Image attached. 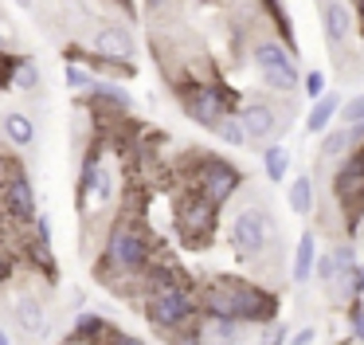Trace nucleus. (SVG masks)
Masks as SVG:
<instances>
[{
    "mask_svg": "<svg viewBox=\"0 0 364 345\" xmlns=\"http://www.w3.org/2000/svg\"><path fill=\"white\" fill-rule=\"evenodd\" d=\"M235 298V314H239V326L243 321H278V298L274 290H262L259 282H247V279H223Z\"/></svg>",
    "mask_w": 364,
    "mask_h": 345,
    "instance_id": "8",
    "label": "nucleus"
},
{
    "mask_svg": "<svg viewBox=\"0 0 364 345\" xmlns=\"http://www.w3.org/2000/svg\"><path fill=\"white\" fill-rule=\"evenodd\" d=\"M262 172H267L270 185H282L286 172H290V149L286 145H267L262 149Z\"/></svg>",
    "mask_w": 364,
    "mask_h": 345,
    "instance_id": "18",
    "label": "nucleus"
},
{
    "mask_svg": "<svg viewBox=\"0 0 364 345\" xmlns=\"http://www.w3.org/2000/svg\"><path fill=\"white\" fill-rule=\"evenodd\" d=\"M12 86H20V94H40L43 75H40V67H36V59H20L16 63V78H12Z\"/></svg>",
    "mask_w": 364,
    "mask_h": 345,
    "instance_id": "21",
    "label": "nucleus"
},
{
    "mask_svg": "<svg viewBox=\"0 0 364 345\" xmlns=\"http://www.w3.org/2000/svg\"><path fill=\"white\" fill-rule=\"evenodd\" d=\"M145 314H149V321L157 329H165V334H184V329H192V321H196L200 302L192 298L188 287H173V290H161V294L145 298Z\"/></svg>",
    "mask_w": 364,
    "mask_h": 345,
    "instance_id": "3",
    "label": "nucleus"
},
{
    "mask_svg": "<svg viewBox=\"0 0 364 345\" xmlns=\"http://www.w3.org/2000/svg\"><path fill=\"white\" fill-rule=\"evenodd\" d=\"M317 232L314 227H306V232H301V240H298V247H294V259H290V279L298 282H309L314 279V271H317Z\"/></svg>",
    "mask_w": 364,
    "mask_h": 345,
    "instance_id": "13",
    "label": "nucleus"
},
{
    "mask_svg": "<svg viewBox=\"0 0 364 345\" xmlns=\"http://www.w3.org/2000/svg\"><path fill=\"white\" fill-rule=\"evenodd\" d=\"M341 122L345 125H364V94H356V98H348L345 106H341Z\"/></svg>",
    "mask_w": 364,
    "mask_h": 345,
    "instance_id": "26",
    "label": "nucleus"
},
{
    "mask_svg": "<svg viewBox=\"0 0 364 345\" xmlns=\"http://www.w3.org/2000/svg\"><path fill=\"white\" fill-rule=\"evenodd\" d=\"M286 204H290V212L301 216V220L314 212V177H309V172H301V177L290 180V188H286Z\"/></svg>",
    "mask_w": 364,
    "mask_h": 345,
    "instance_id": "17",
    "label": "nucleus"
},
{
    "mask_svg": "<svg viewBox=\"0 0 364 345\" xmlns=\"http://www.w3.org/2000/svg\"><path fill=\"white\" fill-rule=\"evenodd\" d=\"M0 133H4V141L12 149L36 145V122H32V114H20V110H9V114L0 118Z\"/></svg>",
    "mask_w": 364,
    "mask_h": 345,
    "instance_id": "14",
    "label": "nucleus"
},
{
    "mask_svg": "<svg viewBox=\"0 0 364 345\" xmlns=\"http://www.w3.org/2000/svg\"><path fill=\"white\" fill-rule=\"evenodd\" d=\"M356 235H360V243H364V224H360V227H356Z\"/></svg>",
    "mask_w": 364,
    "mask_h": 345,
    "instance_id": "38",
    "label": "nucleus"
},
{
    "mask_svg": "<svg viewBox=\"0 0 364 345\" xmlns=\"http://www.w3.org/2000/svg\"><path fill=\"white\" fill-rule=\"evenodd\" d=\"M110 345H145L141 337H134V334H122V329H114V341Z\"/></svg>",
    "mask_w": 364,
    "mask_h": 345,
    "instance_id": "34",
    "label": "nucleus"
},
{
    "mask_svg": "<svg viewBox=\"0 0 364 345\" xmlns=\"http://www.w3.org/2000/svg\"><path fill=\"white\" fill-rule=\"evenodd\" d=\"M215 212H220V204H212L200 188H188V192L176 200V232H181V240H188V243L212 240Z\"/></svg>",
    "mask_w": 364,
    "mask_h": 345,
    "instance_id": "6",
    "label": "nucleus"
},
{
    "mask_svg": "<svg viewBox=\"0 0 364 345\" xmlns=\"http://www.w3.org/2000/svg\"><path fill=\"white\" fill-rule=\"evenodd\" d=\"M12 274H16V259L0 247V287H4V282H12Z\"/></svg>",
    "mask_w": 364,
    "mask_h": 345,
    "instance_id": "30",
    "label": "nucleus"
},
{
    "mask_svg": "<svg viewBox=\"0 0 364 345\" xmlns=\"http://www.w3.org/2000/svg\"><path fill=\"white\" fill-rule=\"evenodd\" d=\"M90 98H95L98 106H106L110 114H126L129 110V94H126V86H118V83H98V91L90 94Z\"/></svg>",
    "mask_w": 364,
    "mask_h": 345,
    "instance_id": "19",
    "label": "nucleus"
},
{
    "mask_svg": "<svg viewBox=\"0 0 364 345\" xmlns=\"http://www.w3.org/2000/svg\"><path fill=\"white\" fill-rule=\"evenodd\" d=\"M356 279H360V290H364V263L356 267Z\"/></svg>",
    "mask_w": 364,
    "mask_h": 345,
    "instance_id": "35",
    "label": "nucleus"
},
{
    "mask_svg": "<svg viewBox=\"0 0 364 345\" xmlns=\"http://www.w3.org/2000/svg\"><path fill=\"white\" fill-rule=\"evenodd\" d=\"M215 138L223 141V145H247V130H243V122H239V114H228L220 125H215Z\"/></svg>",
    "mask_w": 364,
    "mask_h": 345,
    "instance_id": "23",
    "label": "nucleus"
},
{
    "mask_svg": "<svg viewBox=\"0 0 364 345\" xmlns=\"http://www.w3.org/2000/svg\"><path fill=\"white\" fill-rule=\"evenodd\" d=\"M12 321H16V329L28 337H48V306L36 294H28V290L12 298Z\"/></svg>",
    "mask_w": 364,
    "mask_h": 345,
    "instance_id": "11",
    "label": "nucleus"
},
{
    "mask_svg": "<svg viewBox=\"0 0 364 345\" xmlns=\"http://www.w3.org/2000/svg\"><path fill=\"white\" fill-rule=\"evenodd\" d=\"M243 185V172L235 169V165H228L223 157H200L196 161V177H192V188H200V192L208 196L212 204H223L235 196V188Z\"/></svg>",
    "mask_w": 364,
    "mask_h": 345,
    "instance_id": "7",
    "label": "nucleus"
},
{
    "mask_svg": "<svg viewBox=\"0 0 364 345\" xmlns=\"http://www.w3.org/2000/svg\"><path fill=\"white\" fill-rule=\"evenodd\" d=\"M16 4H20V8H32V4H36V0H16Z\"/></svg>",
    "mask_w": 364,
    "mask_h": 345,
    "instance_id": "37",
    "label": "nucleus"
},
{
    "mask_svg": "<svg viewBox=\"0 0 364 345\" xmlns=\"http://www.w3.org/2000/svg\"><path fill=\"white\" fill-rule=\"evenodd\" d=\"M270 232H274V216H270L262 204H247V208H239L235 220H231V247H235L239 259L255 263V259H262V251H267Z\"/></svg>",
    "mask_w": 364,
    "mask_h": 345,
    "instance_id": "4",
    "label": "nucleus"
},
{
    "mask_svg": "<svg viewBox=\"0 0 364 345\" xmlns=\"http://www.w3.org/2000/svg\"><path fill=\"white\" fill-rule=\"evenodd\" d=\"M90 43H95L98 59H106V63H129L137 51L129 28H122V24H102V28H95L90 31Z\"/></svg>",
    "mask_w": 364,
    "mask_h": 345,
    "instance_id": "9",
    "label": "nucleus"
},
{
    "mask_svg": "<svg viewBox=\"0 0 364 345\" xmlns=\"http://www.w3.org/2000/svg\"><path fill=\"white\" fill-rule=\"evenodd\" d=\"M67 86H71V91H87V94L98 91L95 75H90V71H82L79 63H67Z\"/></svg>",
    "mask_w": 364,
    "mask_h": 345,
    "instance_id": "24",
    "label": "nucleus"
},
{
    "mask_svg": "<svg viewBox=\"0 0 364 345\" xmlns=\"http://www.w3.org/2000/svg\"><path fill=\"white\" fill-rule=\"evenodd\" d=\"M71 337H75V341H82V345H98L102 337H106V341H114V329L106 326L102 314L82 310V314H75V329H71Z\"/></svg>",
    "mask_w": 364,
    "mask_h": 345,
    "instance_id": "15",
    "label": "nucleus"
},
{
    "mask_svg": "<svg viewBox=\"0 0 364 345\" xmlns=\"http://www.w3.org/2000/svg\"><path fill=\"white\" fill-rule=\"evenodd\" d=\"M314 274H317V282H325V287L333 282V255H329V251L317 259V271H314Z\"/></svg>",
    "mask_w": 364,
    "mask_h": 345,
    "instance_id": "31",
    "label": "nucleus"
},
{
    "mask_svg": "<svg viewBox=\"0 0 364 345\" xmlns=\"http://www.w3.org/2000/svg\"><path fill=\"white\" fill-rule=\"evenodd\" d=\"M239 122H243V130H247V141H270L282 130V118H278V110L270 106V102H247V106L239 110Z\"/></svg>",
    "mask_w": 364,
    "mask_h": 345,
    "instance_id": "10",
    "label": "nucleus"
},
{
    "mask_svg": "<svg viewBox=\"0 0 364 345\" xmlns=\"http://www.w3.org/2000/svg\"><path fill=\"white\" fill-rule=\"evenodd\" d=\"M16 63L20 59H12V55L0 51V91H4V86H12V78H16Z\"/></svg>",
    "mask_w": 364,
    "mask_h": 345,
    "instance_id": "29",
    "label": "nucleus"
},
{
    "mask_svg": "<svg viewBox=\"0 0 364 345\" xmlns=\"http://www.w3.org/2000/svg\"><path fill=\"white\" fill-rule=\"evenodd\" d=\"M0 345H12V341H9V334H4V329H0Z\"/></svg>",
    "mask_w": 364,
    "mask_h": 345,
    "instance_id": "36",
    "label": "nucleus"
},
{
    "mask_svg": "<svg viewBox=\"0 0 364 345\" xmlns=\"http://www.w3.org/2000/svg\"><path fill=\"white\" fill-rule=\"evenodd\" d=\"M348 329H353V337L364 345V302H353V310H348Z\"/></svg>",
    "mask_w": 364,
    "mask_h": 345,
    "instance_id": "28",
    "label": "nucleus"
},
{
    "mask_svg": "<svg viewBox=\"0 0 364 345\" xmlns=\"http://www.w3.org/2000/svg\"><path fill=\"white\" fill-rule=\"evenodd\" d=\"M173 345H204V334H196V329H184V334H173Z\"/></svg>",
    "mask_w": 364,
    "mask_h": 345,
    "instance_id": "33",
    "label": "nucleus"
},
{
    "mask_svg": "<svg viewBox=\"0 0 364 345\" xmlns=\"http://www.w3.org/2000/svg\"><path fill=\"white\" fill-rule=\"evenodd\" d=\"M314 337H317L314 326H301V329H294V334H290V345H314Z\"/></svg>",
    "mask_w": 364,
    "mask_h": 345,
    "instance_id": "32",
    "label": "nucleus"
},
{
    "mask_svg": "<svg viewBox=\"0 0 364 345\" xmlns=\"http://www.w3.org/2000/svg\"><path fill=\"white\" fill-rule=\"evenodd\" d=\"M204 345H243V326L239 321H208Z\"/></svg>",
    "mask_w": 364,
    "mask_h": 345,
    "instance_id": "20",
    "label": "nucleus"
},
{
    "mask_svg": "<svg viewBox=\"0 0 364 345\" xmlns=\"http://www.w3.org/2000/svg\"><path fill=\"white\" fill-rule=\"evenodd\" d=\"M321 24H325V36H329V47L348 43V36H353V12H348L345 0H321Z\"/></svg>",
    "mask_w": 364,
    "mask_h": 345,
    "instance_id": "12",
    "label": "nucleus"
},
{
    "mask_svg": "<svg viewBox=\"0 0 364 345\" xmlns=\"http://www.w3.org/2000/svg\"><path fill=\"white\" fill-rule=\"evenodd\" d=\"M228 102H231V91H223L220 83H196V86H184L181 91L184 114L212 133H215V125L228 118Z\"/></svg>",
    "mask_w": 364,
    "mask_h": 345,
    "instance_id": "5",
    "label": "nucleus"
},
{
    "mask_svg": "<svg viewBox=\"0 0 364 345\" xmlns=\"http://www.w3.org/2000/svg\"><path fill=\"white\" fill-rule=\"evenodd\" d=\"M259 345H290V329H286L282 321H274V326H267V329H262Z\"/></svg>",
    "mask_w": 364,
    "mask_h": 345,
    "instance_id": "27",
    "label": "nucleus"
},
{
    "mask_svg": "<svg viewBox=\"0 0 364 345\" xmlns=\"http://www.w3.org/2000/svg\"><path fill=\"white\" fill-rule=\"evenodd\" d=\"M251 63L259 67L262 83L270 86L274 94H294L301 86V75H298V63H294L290 47L278 43V39H259V43L251 47Z\"/></svg>",
    "mask_w": 364,
    "mask_h": 345,
    "instance_id": "2",
    "label": "nucleus"
},
{
    "mask_svg": "<svg viewBox=\"0 0 364 345\" xmlns=\"http://www.w3.org/2000/svg\"><path fill=\"white\" fill-rule=\"evenodd\" d=\"M325 86H329V83H325L321 71H306V75H301V94H306L309 102H321L325 94H329Z\"/></svg>",
    "mask_w": 364,
    "mask_h": 345,
    "instance_id": "25",
    "label": "nucleus"
},
{
    "mask_svg": "<svg viewBox=\"0 0 364 345\" xmlns=\"http://www.w3.org/2000/svg\"><path fill=\"white\" fill-rule=\"evenodd\" d=\"M341 106H345V102H341V94H325L321 102H314V110H309L306 114V130L309 133H329V125H333V118H341Z\"/></svg>",
    "mask_w": 364,
    "mask_h": 345,
    "instance_id": "16",
    "label": "nucleus"
},
{
    "mask_svg": "<svg viewBox=\"0 0 364 345\" xmlns=\"http://www.w3.org/2000/svg\"><path fill=\"white\" fill-rule=\"evenodd\" d=\"M348 149H353V133H348V125H337L333 133H325V138H321V157H325V161L345 157Z\"/></svg>",
    "mask_w": 364,
    "mask_h": 345,
    "instance_id": "22",
    "label": "nucleus"
},
{
    "mask_svg": "<svg viewBox=\"0 0 364 345\" xmlns=\"http://www.w3.org/2000/svg\"><path fill=\"white\" fill-rule=\"evenodd\" d=\"M153 263V251H149V240H145V232L134 224L129 216H122L118 224L110 227V235H106V259L102 267H114L118 274H145Z\"/></svg>",
    "mask_w": 364,
    "mask_h": 345,
    "instance_id": "1",
    "label": "nucleus"
}]
</instances>
